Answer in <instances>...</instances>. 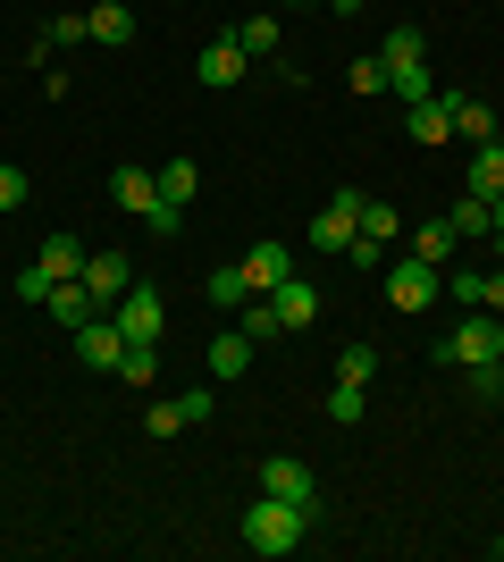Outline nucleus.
<instances>
[{
    "label": "nucleus",
    "mask_w": 504,
    "mask_h": 562,
    "mask_svg": "<svg viewBox=\"0 0 504 562\" xmlns=\"http://www.w3.org/2000/svg\"><path fill=\"white\" fill-rule=\"evenodd\" d=\"M144 428H152V437H186V403H152Z\"/></svg>",
    "instance_id": "obj_32"
},
{
    "label": "nucleus",
    "mask_w": 504,
    "mask_h": 562,
    "mask_svg": "<svg viewBox=\"0 0 504 562\" xmlns=\"http://www.w3.org/2000/svg\"><path fill=\"white\" fill-rule=\"evenodd\" d=\"M455 244H462V235L446 227V218H421V227H412V260H429V269H446V260H455Z\"/></svg>",
    "instance_id": "obj_19"
},
{
    "label": "nucleus",
    "mask_w": 504,
    "mask_h": 562,
    "mask_svg": "<svg viewBox=\"0 0 504 562\" xmlns=\"http://www.w3.org/2000/svg\"><path fill=\"white\" fill-rule=\"evenodd\" d=\"M119 352H126V336H119V319H110V311H101V319H85V328H76V361H85V370L119 378Z\"/></svg>",
    "instance_id": "obj_8"
},
{
    "label": "nucleus",
    "mask_w": 504,
    "mask_h": 562,
    "mask_svg": "<svg viewBox=\"0 0 504 562\" xmlns=\"http://www.w3.org/2000/svg\"><path fill=\"white\" fill-rule=\"evenodd\" d=\"M336 378L370 386V378H379V345H345V352H336Z\"/></svg>",
    "instance_id": "obj_28"
},
{
    "label": "nucleus",
    "mask_w": 504,
    "mask_h": 562,
    "mask_svg": "<svg viewBox=\"0 0 504 562\" xmlns=\"http://www.w3.org/2000/svg\"><path fill=\"white\" fill-rule=\"evenodd\" d=\"M437 101L455 117V143H496V110L488 101H471V93H437Z\"/></svg>",
    "instance_id": "obj_12"
},
{
    "label": "nucleus",
    "mask_w": 504,
    "mask_h": 562,
    "mask_svg": "<svg viewBox=\"0 0 504 562\" xmlns=\"http://www.w3.org/2000/svg\"><path fill=\"white\" fill-rule=\"evenodd\" d=\"M395 235H404V211H395V202H361V244H395Z\"/></svg>",
    "instance_id": "obj_23"
},
{
    "label": "nucleus",
    "mask_w": 504,
    "mask_h": 562,
    "mask_svg": "<svg viewBox=\"0 0 504 562\" xmlns=\"http://www.w3.org/2000/svg\"><path fill=\"white\" fill-rule=\"evenodd\" d=\"M429 361H437V370H480V361H504V311L471 303L455 328L429 345Z\"/></svg>",
    "instance_id": "obj_2"
},
{
    "label": "nucleus",
    "mask_w": 504,
    "mask_h": 562,
    "mask_svg": "<svg viewBox=\"0 0 504 562\" xmlns=\"http://www.w3.org/2000/svg\"><path fill=\"white\" fill-rule=\"evenodd\" d=\"M25 193H34V186H25V168H18V160H0V218H9V211H18V202H25Z\"/></svg>",
    "instance_id": "obj_33"
},
{
    "label": "nucleus",
    "mask_w": 504,
    "mask_h": 562,
    "mask_svg": "<svg viewBox=\"0 0 504 562\" xmlns=\"http://www.w3.org/2000/svg\"><path fill=\"white\" fill-rule=\"evenodd\" d=\"M312 529H320V513H303V504H287V495H253V504H244V546H253L261 562H287Z\"/></svg>",
    "instance_id": "obj_1"
},
{
    "label": "nucleus",
    "mask_w": 504,
    "mask_h": 562,
    "mask_svg": "<svg viewBox=\"0 0 504 562\" xmlns=\"http://www.w3.org/2000/svg\"><path fill=\"white\" fill-rule=\"evenodd\" d=\"M110 202H119V211H135L144 227L168 211V202H160V177H152V168H135V160H119V177H110Z\"/></svg>",
    "instance_id": "obj_7"
},
{
    "label": "nucleus",
    "mask_w": 504,
    "mask_h": 562,
    "mask_svg": "<svg viewBox=\"0 0 504 562\" xmlns=\"http://www.w3.org/2000/svg\"><path fill=\"white\" fill-rule=\"evenodd\" d=\"M480 303H488V311H504V269H488V285H480Z\"/></svg>",
    "instance_id": "obj_36"
},
{
    "label": "nucleus",
    "mask_w": 504,
    "mask_h": 562,
    "mask_svg": "<svg viewBox=\"0 0 504 562\" xmlns=\"http://www.w3.org/2000/svg\"><path fill=\"white\" fill-rule=\"evenodd\" d=\"M496 562H504V538H496Z\"/></svg>",
    "instance_id": "obj_41"
},
{
    "label": "nucleus",
    "mask_w": 504,
    "mask_h": 562,
    "mask_svg": "<svg viewBox=\"0 0 504 562\" xmlns=\"http://www.w3.org/2000/svg\"><path fill=\"white\" fill-rule=\"evenodd\" d=\"M244 43V59H278V18H244V25H227Z\"/></svg>",
    "instance_id": "obj_24"
},
{
    "label": "nucleus",
    "mask_w": 504,
    "mask_h": 562,
    "mask_svg": "<svg viewBox=\"0 0 504 562\" xmlns=\"http://www.w3.org/2000/svg\"><path fill=\"white\" fill-rule=\"evenodd\" d=\"M177 403H186V428H193V420H211V412H219V395H211V386H186Z\"/></svg>",
    "instance_id": "obj_35"
},
{
    "label": "nucleus",
    "mask_w": 504,
    "mask_h": 562,
    "mask_svg": "<svg viewBox=\"0 0 504 562\" xmlns=\"http://www.w3.org/2000/svg\"><path fill=\"white\" fill-rule=\"evenodd\" d=\"M244 278H253V294H269V285H287V278H294L287 244H253V252H244Z\"/></svg>",
    "instance_id": "obj_14"
},
{
    "label": "nucleus",
    "mask_w": 504,
    "mask_h": 562,
    "mask_svg": "<svg viewBox=\"0 0 504 562\" xmlns=\"http://www.w3.org/2000/svg\"><path fill=\"white\" fill-rule=\"evenodd\" d=\"M471 403H504V361H480V370H462Z\"/></svg>",
    "instance_id": "obj_29"
},
{
    "label": "nucleus",
    "mask_w": 504,
    "mask_h": 562,
    "mask_svg": "<svg viewBox=\"0 0 504 562\" xmlns=\"http://www.w3.org/2000/svg\"><path fill=\"white\" fill-rule=\"evenodd\" d=\"M110 319H119V336L126 345H160V328H168V303H160V285H126L119 303H110Z\"/></svg>",
    "instance_id": "obj_3"
},
{
    "label": "nucleus",
    "mask_w": 504,
    "mask_h": 562,
    "mask_svg": "<svg viewBox=\"0 0 504 562\" xmlns=\"http://www.w3.org/2000/svg\"><path fill=\"white\" fill-rule=\"evenodd\" d=\"M361 412H370V386H354V378H336V386H328V420H336V428H354Z\"/></svg>",
    "instance_id": "obj_25"
},
{
    "label": "nucleus",
    "mask_w": 504,
    "mask_h": 562,
    "mask_svg": "<svg viewBox=\"0 0 504 562\" xmlns=\"http://www.w3.org/2000/svg\"><path fill=\"white\" fill-rule=\"evenodd\" d=\"M404 135L412 143H429V151H437V143H455V117H446V101H404Z\"/></svg>",
    "instance_id": "obj_13"
},
{
    "label": "nucleus",
    "mask_w": 504,
    "mask_h": 562,
    "mask_svg": "<svg viewBox=\"0 0 504 562\" xmlns=\"http://www.w3.org/2000/svg\"><path fill=\"white\" fill-rule=\"evenodd\" d=\"M244 370H253V336H244V328L211 336V378H219V386H227V378H244Z\"/></svg>",
    "instance_id": "obj_18"
},
{
    "label": "nucleus",
    "mask_w": 504,
    "mask_h": 562,
    "mask_svg": "<svg viewBox=\"0 0 504 562\" xmlns=\"http://www.w3.org/2000/svg\"><path fill=\"white\" fill-rule=\"evenodd\" d=\"M328 9H336V18H354V9H379V0H328Z\"/></svg>",
    "instance_id": "obj_38"
},
{
    "label": "nucleus",
    "mask_w": 504,
    "mask_h": 562,
    "mask_svg": "<svg viewBox=\"0 0 504 562\" xmlns=\"http://www.w3.org/2000/svg\"><path fill=\"white\" fill-rule=\"evenodd\" d=\"M462 193H480V202L504 193V151H496V143H471V186H462Z\"/></svg>",
    "instance_id": "obj_20"
},
{
    "label": "nucleus",
    "mask_w": 504,
    "mask_h": 562,
    "mask_svg": "<svg viewBox=\"0 0 504 562\" xmlns=\"http://www.w3.org/2000/svg\"><path fill=\"white\" fill-rule=\"evenodd\" d=\"M160 378V345H126L119 352V386H152Z\"/></svg>",
    "instance_id": "obj_27"
},
{
    "label": "nucleus",
    "mask_w": 504,
    "mask_h": 562,
    "mask_svg": "<svg viewBox=\"0 0 504 562\" xmlns=\"http://www.w3.org/2000/svg\"><path fill=\"white\" fill-rule=\"evenodd\" d=\"M202 294H211L219 311H244V294H253V278H244V260H236V269H211V285H202Z\"/></svg>",
    "instance_id": "obj_26"
},
{
    "label": "nucleus",
    "mask_w": 504,
    "mask_h": 562,
    "mask_svg": "<svg viewBox=\"0 0 504 562\" xmlns=\"http://www.w3.org/2000/svg\"><path fill=\"white\" fill-rule=\"evenodd\" d=\"M85 25H93V43H110V50L135 43V9H126V0H101V9H85Z\"/></svg>",
    "instance_id": "obj_16"
},
{
    "label": "nucleus",
    "mask_w": 504,
    "mask_h": 562,
    "mask_svg": "<svg viewBox=\"0 0 504 562\" xmlns=\"http://www.w3.org/2000/svg\"><path fill=\"white\" fill-rule=\"evenodd\" d=\"M437 285H446V269H429V260H387V311H429Z\"/></svg>",
    "instance_id": "obj_5"
},
{
    "label": "nucleus",
    "mask_w": 504,
    "mask_h": 562,
    "mask_svg": "<svg viewBox=\"0 0 504 562\" xmlns=\"http://www.w3.org/2000/svg\"><path fill=\"white\" fill-rule=\"evenodd\" d=\"M488 211H496V227H488V244H496V252H504V193H496V202H488Z\"/></svg>",
    "instance_id": "obj_37"
},
{
    "label": "nucleus",
    "mask_w": 504,
    "mask_h": 562,
    "mask_svg": "<svg viewBox=\"0 0 504 562\" xmlns=\"http://www.w3.org/2000/svg\"><path fill=\"white\" fill-rule=\"evenodd\" d=\"M76 278H85V294L110 311L126 285H135V260H126V252H85V269H76Z\"/></svg>",
    "instance_id": "obj_9"
},
{
    "label": "nucleus",
    "mask_w": 504,
    "mask_h": 562,
    "mask_svg": "<svg viewBox=\"0 0 504 562\" xmlns=\"http://www.w3.org/2000/svg\"><path fill=\"white\" fill-rule=\"evenodd\" d=\"M51 50H76V43H93V25L76 18V9H59V18H51V34H43Z\"/></svg>",
    "instance_id": "obj_30"
},
{
    "label": "nucleus",
    "mask_w": 504,
    "mask_h": 562,
    "mask_svg": "<svg viewBox=\"0 0 504 562\" xmlns=\"http://www.w3.org/2000/svg\"><path fill=\"white\" fill-rule=\"evenodd\" d=\"M152 177H160V202H168V211H186L193 193H202V168H193L186 151H177V160H160V168H152Z\"/></svg>",
    "instance_id": "obj_17"
},
{
    "label": "nucleus",
    "mask_w": 504,
    "mask_h": 562,
    "mask_svg": "<svg viewBox=\"0 0 504 562\" xmlns=\"http://www.w3.org/2000/svg\"><path fill=\"white\" fill-rule=\"evenodd\" d=\"M294 9H320V0H294Z\"/></svg>",
    "instance_id": "obj_40"
},
{
    "label": "nucleus",
    "mask_w": 504,
    "mask_h": 562,
    "mask_svg": "<svg viewBox=\"0 0 504 562\" xmlns=\"http://www.w3.org/2000/svg\"><path fill=\"white\" fill-rule=\"evenodd\" d=\"M269 303H278L287 336H303V328L320 319V285H312V278H287V285H269Z\"/></svg>",
    "instance_id": "obj_11"
},
{
    "label": "nucleus",
    "mask_w": 504,
    "mask_h": 562,
    "mask_svg": "<svg viewBox=\"0 0 504 562\" xmlns=\"http://www.w3.org/2000/svg\"><path fill=\"white\" fill-rule=\"evenodd\" d=\"M345 85H354L361 101H370V93H387V59H379V50H370V59H354V68H345Z\"/></svg>",
    "instance_id": "obj_31"
},
{
    "label": "nucleus",
    "mask_w": 504,
    "mask_h": 562,
    "mask_svg": "<svg viewBox=\"0 0 504 562\" xmlns=\"http://www.w3.org/2000/svg\"><path fill=\"white\" fill-rule=\"evenodd\" d=\"M361 202H370L361 186H345V193H328V202H320V218H312V244H320V252H354V235H361Z\"/></svg>",
    "instance_id": "obj_4"
},
{
    "label": "nucleus",
    "mask_w": 504,
    "mask_h": 562,
    "mask_svg": "<svg viewBox=\"0 0 504 562\" xmlns=\"http://www.w3.org/2000/svg\"><path fill=\"white\" fill-rule=\"evenodd\" d=\"M51 319H59V328H85V319H101V303L93 294H85V278H68V285H51Z\"/></svg>",
    "instance_id": "obj_15"
},
{
    "label": "nucleus",
    "mask_w": 504,
    "mask_h": 562,
    "mask_svg": "<svg viewBox=\"0 0 504 562\" xmlns=\"http://www.w3.org/2000/svg\"><path fill=\"white\" fill-rule=\"evenodd\" d=\"M496 151H504V117H496Z\"/></svg>",
    "instance_id": "obj_39"
},
{
    "label": "nucleus",
    "mask_w": 504,
    "mask_h": 562,
    "mask_svg": "<svg viewBox=\"0 0 504 562\" xmlns=\"http://www.w3.org/2000/svg\"><path fill=\"white\" fill-rule=\"evenodd\" d=\"M480 285H488V269H455V311L480 303Z\"/></svg>",
    "instance_id": "obj_34"
},
{
    "label": "nucleus",
    "mask_w": 504,
    "mask_h": 562,
    "mask_svg": "<svg viewBox=\"0 0 504 562\" xmlns=\"http://www.w3.org/2000/svg\"><path fill=\"white\" fill-rule=\"evenodd\" d=\"M244 336H253V345H278V336H287V319H278V303H269V294H244V319H236Z\"/></svg>",
    "instance_id": "obj_21"
},
{
    "label": "nucleus",
    "mask_w": 504,
    "mask_h": 562,
    "mask_svg": "<svg viewBox=\"0 0 504 562\" xmlns=\"http://www.w3.org/2000/svg\"><path fill=\"white\" fill-rule=\"evenodd\" d=\"M261 495H287V504L320 513V470L294 462V453H269V462H261Z\"/></svg>",
    "instance_id": "obj_6"
},
{
    "label": "nucleus",
    "mask_w": 504,
    "mask_h": 562,
    "mask_svg": "<svg viewBox=\"0 0 504 562\" xmlns=\"http://www.w3.org/2000/svg\"><path fill=\"white\" fill-rule=\"evenodd\" d=\"M446 227H455V235H462V244H488V227H496V211H488L480 193H462L455 211H446Z\"/></svg>",
    "instance_id": "obj_22"
},
{
    "label": "nucleus",
    "mask_w": 504,
    "mask_h": 562,
    "mask_svg": "<svg viewBox=\"0 0 504 562\" xmlns=\"http://www.w3.org/2000/svg\"><path fill=\"white\" fill-rule=\"evenodd\" d=\"M193 76H202L211 93H227V85H244V76H253V59H244V43H236V34H219V43L202 50V59H193Z\"/></svg>",
    "instance_id": "obj_10"
}]
</instances>
